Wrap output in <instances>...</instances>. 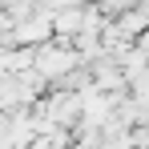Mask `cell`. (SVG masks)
<instances>
[{"instance_id":"6da1fadb","label":"cell","mask_w":149,"mask_h":149,"mask_svg":"<svg viewBox=\"0 0 149 149\" xmlns=\"http://www.w3.org/2000/svg\"><path fill=\"white\" fill-rule=\"evenodd\" d=\"M73 65H77V56L65 52V49H45L40 56H36V69H40L45 77H61V73H69Z\"/></svg>"}]
</instances>
